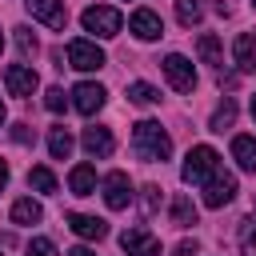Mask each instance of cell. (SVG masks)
<instances>
[{
    "label": "cell",
    "instance_id": "1",
    "mask_svg": "<svg viewBox=\"0 0 256 256\" xmlns=\"http://www.w3.org/2000/svg\"><path fill=\"white\" fill-rule=\"evenodd\" d=\"M132 148H136V156L144 164H164L172 156V140H168V132L156 120H140L132 128Z\"/></svg>",
    "mask_w": 256,
    "mask_h": 256
},
{
    "label": "cell",
    "instance_id": "2",
    "mask_svg": "<svg viewBox=\"0 0 256 256\" xmlns=\"http://www.w3.org/2000/svg\"><path fill=\"white\" fill-rule=\"evenodd\" d=\"M216 168H220V156H216V148H208V144H196V148L188 152V160H184L180 176H184V184H204V180H208Z\"/></svg>",
    "mask_w": 256,
    "mask_h": 256
},
{
    "label": "cell",
    "instance_id": "3",
    "mask_svg": "<svg viewBox=\"0 0 256 256\" xmlns=\"http://www.w3.org/2000/svg\"><path fill=\"white\" fill-rule=\"evenodd\" d=\"M80 24H84V32L116 36V32H120V24H124V16H120L116 8H108V4H88V8H84V16H80Z\"/></svg>",
    "mask_w": 256,
    "mask_h": 256
},
{
    "label": "cell",
    "instance_id": "4",
    "mask_svg": "<svg viewBox=\"0 0 256 256\" xmlns=\"http://www.w3.org/2000/svg\"><path fill=\"white\" fill-rule=\"evenodd\" d=\"M160 68H164V76H168V84H172L176 92H192V88H196V68H192V60H188V56L168 52Z\"/></svg>",
    "mask_w": 256,
    "mask_h": 256
},
{
    "label": "cell",
    "instance_id": "5",
    "mask_svg": "<svg viewBox=\"0 0 256 256\" xmlns=\"http://www.w3.org/2000/svg\"><path fill=\"white\" fill-rule=\"evenodd\" d=\"M232 196H236V176L216 168V172L204 180V204H208V208H224Z\"/></svg>",
    "mask_w": 256,
    "mask_h": 256
},
{
    "label": "cell",
    "instance_id": "6",
    "mask_svg": "<svg viewBox=\"0 0 256 256\" xmlns=\"http://www.w3.org/2000/svg\"><path fill=\"white\" fill-rule=\"evenodd\" d=\"M68 68H76V72H96V68H104V52H100L92 40H72V44H68Z\"/></svg>",
    "mask_w": 256,
    "mask_h": 256
},
{
    "label": "cell",
    "instance_id": "7",
    "mask_svg": "<svg viewBox=\"0 0 256 256\" xmlns=\"http://www.w3.org/2000/svg\"><path fill=\"white\" fill-rule=\"evenodd\" d=\"M24 8L32 12V20H40V24L56 28V32H64V24H68V8H64V0H24Z\"/></svg>",
    "mask_w": 256,
    "mask_h": 256
},
{
    "label": "cell",
    "instance_id": "8",
    "mask_svg": "<svg viewBox=\"0 0 256 256\" xmlns=\"http://www.w3.org/2000/svg\"><path fill=\"white\" fill-rule=\"evenodd\" d=\"M104 100H108V92H104L100 84H92V80H84V84H76V88H72V108H76L80 116L100 112V108H104Z\"/></svg>",
    "mask_w": 256,
    "mask_h": 256
},
{
    "label": "cell",
    "instance_id": "9",
    "mask_svg": "<svg viewBox=\"0 0 256 256\" xmlns=\"http://www.w3.org/2000/svg\"><path fill=\"white\" fill-rule=\"evenodd\" d=\"M100 188H104V204H108L112 212L128 208V200H132V180H128L124 172H108Z\"/></svg>",
    "mask_w": 256,
    "mask_h": 256
},
{
    "label": "cell",
    "instance_id": "10",
    "mask_svg": "<svg viewBox=\"0 0 256 256\" xmlns=\"http://www.w3.org/2000/svg\"><path fill=\"white\" fill-rule=\"evenodd\" d=\"M120 248L128 256H160V240L148 232V228H128L120 232Z\"/></svg>",
    "mask_w": 256,
    "mask_h": 256
},
{
    "label": "cell",
    "instance_id": "11",
    "mask_svg": "<svg viewBox=\"0 0 256 256\" xmlns=\"http://www.w3.org/2000/svg\"><path fill=\"white\" fill-rule=\"evenodd\" d=\"M4 84H8L12 96H32V92L40 88V76H36L28 64H8V68H4Z\"/></svg>",
    "mask_w": 256,
    "mask_h": 256
},
{
    "label": "cell",
    "instance_id": "12",
    "mask_svg": "<svg viewBox=\"0 0 256 256\" xmlns=\"http://www.w3.org/2000/svg\"><path fill=\"white\" fill-rule=\"evenodd\" d=\"M128 28H132L136 40H156V36H164V24H160V16H156L152 8H136L132 20H128Z\"/></svg>",
    "mask_w": 256,
    "mask_h": 256
},
{
    "label": "cell",
    "instance_id": "13",
    "mask_svg": "<svg viewBox=\"0 0 256 256\" xmlns=\"http://www.w3.org/2000/svg\"><path fill=\"white\" fill-rule=\"evenodd\" d=\"M80 144H84V152L88 156H112V148H116V140H112V128H84V136H80Z\"/></svg>",
    "mask_w": 256,
    "mask_h": 256
},
{
    "label": "cell",
    "instance_id": "14",
    "mask_svg": "<svg viewBox=\"0 0 256 256\" xmlns=\"http://www.w3.org/2000/svg\"><path fill=\"white\" fill-rule=\"evenodd\" d=\"M68 228L84 240H104L108 236V224L100 216H84V212H68Z\"/></svg>",
    "mask_w": 256,
    "mask_h": 256
},
{
    "label": "cell",
    "instance_id": "15",
    "mask_svg": "<svg viewBox=\"0 0 256 256\" xmlns=\"http://www.w3.org/2000/svg\"><path fill=\"white\" fill-rule=\"evenodd\" d=\"M68 188H72L76 196H92V192H96V168H92V164H76V168L68 172Z\"/></svg>",
    "mask_w": 256,
    "mask_h": 256
},
{
    "label": "cell",
    "instance_id": "16",
    "mask_svg": "<svg viewBox=\"0 0 256 256\" xmlns=\"http://www.w3.org/2000/svg\"><path fill=\"white\" fill-rule=\"evenodd\" d=\"M232 160L244 172H256V136H232Z\"/></svg>",
    "mask_w": 256,
    "mask_h": 256
},
{
    "label": "cell",
    "instance_id": "17",
    "mask_svg": "<svg viewBox=\"0 0 256 256\" xmlns=\"http://www.w3.org/2000/svg\"><path fill=\"white\" fill-rule=\"evenodd\" d=\"M232 56H236L240 72H256V40L252 36H236L232 40Z\"/></svg>",
    "mask_w": 256,
    "mask_h": 256
},
{
    "label": "cell",
    "instance_id": "18",
    "mask_svg": "<svg viewBox=\"0 0 256 256\" xmlns=\"http://www.w3.org/2000/svg\"><path fill=\"white\" fill-rule=\"evenodd\" d=\"M48 152H52V160H68L72 156V132L64 124L48 128Z\"/></svg>",
    "mask_w": 256,
    "mask_h": 256
},
{
    "label": "cell",
    "instance_id": "19",
    "mask_svg": "<svg viewBox=\"0 0 256 256\" xmlns=\"http://www.w3.org/2000/svg\"><path fill=\"white\" fill-rule=\"evenodd\" d=\"M172 224H176V228H192V224H196V204H192L188 192H180V196L172 200Z\"/></svg>",
    "mask_w": 256,
    "mask_h": 256
},
{
    "label": "cell",
    "instance_id": "20",
    "mask_svg": "<svg viewBox=\"0 0 256 256\" xmlns=\"http://www.w3.org/2000/svg\"><path fill=\"white\" fill-rule=\"evenodd\" d=\"M44 216V208L32 200V196H20L16 204H12V224H36Z\"/></svg>",
    "mask_w": 256,
    "mask_h": 256
},
{
    "label": "cell",
    "instance_id": "21",
    "mask_svg": "<svg viewBox=\"0 0 256 256\" xmlns=\"http://www.w3.org/2000/svg\"><path fill=\"white\" fill-rule=\"evenodd\" d=\"M196 52H200V60H204V64H216V68L224 64V52H220V40H216L212 32H204V36L196 40Z\"/></svg>",
    "mask_w": 256,
    "mask_h": 256
},
{
    "label": "cell",
    "instance_id": "22",
    "mask_svg": "<svg viewBox=\"0 0 256 256\" xmlns=\"http://www.w3.org/2000/svg\"><path fill=\"white\" fill-rule=\"evenodd\" d=\"M232 124H236V100H228V96H224V104L212 112L208 128H212V132H224V128H232Z\"/></svg>",
    "mask_w": 256,
    "mask_h": 256
},
{
    "label": "cell",
    "instance_id": "23",
    "mask_svg": "<svg viewBox=\"0 0 256 256\" xmlns=\"http://www.w3.org/2000/svg\"><path fill=\"white\" fill-rule=\"evenodd\" d=\"M128 100L132 104H156L160 100V88H152V84H144V80H136V84H128Z\"/></svg>",
    "mask_w": 256,
    "mask_h": 256
},
{
    "label": "cell",
    "instance_id": "24",
    "mask_svg": "<svg viewBox=\"0 0 256 256\" xmlns=\"http://www.w3.org/2000/svg\"><path fill=\"white\" fill-rule=\"evenodd\" d=\"M200 16H204V8H200V0H176V20H180L184 28H192V24H200Z\"/></svg>",
    "mask_w": 256,
    "mask_h": 256
},
{
    "label": "cell",
    "instance_id": "25",
    "mask_svg": "<svg viewBox=\"0 0 256 256\" xmlns=\"http://www.w3.org/2000/svg\"><path fill=\"white\" fill-rule=\"evenodd\" d=\"M28 184H32V188H36V192H56V176H52V172H48V168H44V164H40V168H32V172H28Z\"/></svg>",
    "mask_w": 256,
    "mask_h": 256
},
{
    "label": "cell",
    "instance_id": "26",
    "mask_svg": "<svg viewBox=\"0 0 256 256\" xmlns=\"http://www.w3.org/2000/svg\"><path fill=\"white\" fill-rule=\"evenodd\" d=\"M16 32V48H20V56H36V36H32V28H12Z\"/></svg>",
    "mask_w": 256,
    "mask_h": 256
},
{
    "label": "cell",
    "instance_id": "27",
    "mask_svg": "<svg viewBox=\"0 0 256 256\" xmlns=\"http://www.w3.org/2000/svg\"><path fill=\"white\" fill-rule=\"evenodd\" d=\"M240 252H244V256H256V220H248V224L240 228Z\"/></svg>",
    "mask_w": 256,
    "mask_h": 256
},
{
    "label": "cell",
    "instance_id": "28",
    "mask_svg": "<svg viewBox=\"0 0 256 256\" xmlns=\"http://www.w3.org/2000/svg\"><path fill=\"white\" fill-rule=\"evenodd\" d=\"M44 108H48V112H64V108H68L64 88H48V92H44Z\"/></svg>",
    "mask_w": 256,
    "mask_h": 256
},
{
    "label": "cell",
    "instance_id": "29",
    "mask_svg": "<svg viewBox=\"0 0 256 256\" xmlns=\"http://www.w3.org/2000/svg\"><path fill=\"white\" fill-rule=\"evenodd\" d=\"M140 204H144V216H152V212L160 208V188H156V184H144V196H140Z\"/></svg>",
    "mask_w": 256,
    "mask_h": 256
},
{
    "label": "cell",
    "instance_id": "30",
    "mask_svg": "<svg viewBox=\"0 0 256 256\" xmlns=\"http://www.w3.org/2000/svg\"><path fill=\"white\" fill-rule=\"evenodd\" d=\"M28 256H60V252H56V244H52V240L36 236V240H28Z\"/></svg>",
    "mask_w": 256,
    "mask_h": 256
},
{
    "label": "cell",
    "instance_id": "31",
    "mask_svg": "<svg viewBox=\"0 0 256 256\" xmlns=\"http://www.w3.org/2000/svg\"><path fill=\"white\" fill-rule=\"evenodd\" d=\"M12 140H16V144H32V140H36V132H32L28 124H16V128H12Z\"/></svg>",
    "mask_w": 256,
    "mask_h": 256
},
{
    "label": "cell",
    "instance_id": "32",
    "mask_svg": "<svg viewBox=\"0 0 256 256\" xmlns=\"http://www.w3.org/2000/svg\"><path fill=\"white\" fill-rule=\"evenodd\" d=\"M172 252H176V256H196V240H180Z\"/></svg>",
    "mask_w": 256,
    "mask_h": 256
},
{
    "label": "cell",
    "instance_id": "33",
    "mask_svg": "<svg viewBox=\"0 0 256 256\" xmlns=\"http://www.w3.org/2000/svg\"><path fill=\"white\" fill-rule=\"evenodd\" d=\"M64 256H96V252H92V248H68Z\"/></svg>",
    "mask_w": 256,
    "mask_h": 256
},
{
    "label": "cell",
    "instance_id": "34",
    "mask_svg": "<svg viewBox=\"0 0 256 256\" xmlns=\"http://www.w3.org/2000/svg\"><path fill=\"white\" fill-rule=\"evenodd\" d=\"M4 184H8V164L0 160V188H4Z\"/></svg>",
    "mask_w": 256,
    "mask_h": 256
},
{
    "label": "cell",
    "instance_id": "35",
    "mask_svg": "<svg viewBox=\"0 0 256 256\" xmlns=\"http://www.w3.org/2000/svg\"><path fill=\"white\" fill-rule=\"evenodd\" d=\"M252 120H256V96H252Z\"/></svg>",
    "mask_w": 256,
    "mask_h": 256
},
{
    "label": "cell",
    "instance_id": "36",
    "mask_svg": "<svg viewBox=\"0 0 256 256\" xmlns=\"http://www.w3.org/2000/svg\"><path fill=\"white\" fill-rule=\"evenodd\" d=\"M0 124H4V104H0Z\"/></svg>",
    "mask_w": 256,
    "mask_h": 256
},
{
    "label": "cell",
    "instance_id": "37",
    "mask_svg": "<svg viewBox=\"0 0 256 256\" xmlns=\"http://www.w3.org/2000/svg\"><path fill=\"white\" fill-rule=\"evenodd\" d=\"M0 48H4V36H0Z\"/></svg>",
    "mask_w": 256,
    "mask_h": 256
},
{
    "label": "cell",
    "instance_id": "38",
    "mask_svg": "<svg viewBox=\"0 0 256 256\" xmlns=\"http://www.w3.org/2000/svg\"><path fill=\"white\" fill-rule=\"evenodd\" d=\"M252 4H256V0H252Z\"/></svg>",
    "mask_w": 256,
    "mask_h": 256
}]
</instances>
